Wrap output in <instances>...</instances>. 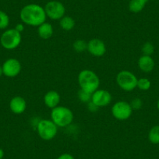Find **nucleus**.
<instances>
[{"mask_svg": "<svg viewBox=\"0 0 159 159\" xmlns=\"http://www.w3.org/2000/svg\"><path fill=\"white\" fill-rule=\"evenodd\" d=\"M20 17L24 24L30 27H39L46 22V13L45 8L38 4H27L20 10Z\"/></svg>", "mask_w": 159, "mask_h": 159, "instance_id": "nucleus-1", "label": "nucleus"}, {"mask_svg": "<svg viewBox=\"0 0 159 159\" xmlns=\"http://www.w3.org/2000/svg\"><path fill=\"white\" fill-rule=\"evenodd\" d=\"M77 80L80 89L90 94H93L100 86L98 76L91 70H84L80 72Z\"/></svg>", "mask_w": 159, "mask_h": 159, "instance_id": "nucleus-2", "label": "nucleus"}, {"mask_svg": "<svg viewBox=\"0 0 159 159\" xmlns=\"http://www.w3.org/2000/svg\"><path fill=\"white\" fill-rule=\"evenodd\" d=\"M73 113L70 108L58 105L51 111V120L58 127H66L73 121Z\"/></svg>", "mask_w": 159, "mask_h": 159, "instance_id": "nucleus-3", "label": "nucleus"}, {"mask_svg": "<svg viewBox=\"0 0 159 159\" xmlns=\"http://www.w3.org/2000/svg\"><path fill=\"white\" fill-rule=\"evenodd\" d=\"M22 41L21 33L15 28L6 30L1 35L0 43L1 45L7 50H13L19 47Z\"/></svg>", "mask_w": 159, "mask_h": 159, "instance_id": "nucleus-4", "label": "nucleus"}, {"mask_svg": "<svg viewBox=\"0 0 159 159\" xmlns=\"http://www.w3.org/2000/svg\"><path fill=\"white\" fill-rule=\"evenodd\" d=\"M137 77L129 70H122L116 76V83L118 86L125 91H132L137 86Z\"/></svg>", "mask_w": 159, "mask_h": 159, "instance_id": "nucleus-5", "label": "nucleus"}, {"mask_svg": "<svg viewBox=\"0 0 159 159\" xmlns=\"http://www.w3.org/2000/svg\"><path fill=\"white\" fill-rule=\"evenodd\" d=\"M37 132L40 138L44 140H51L56 137L58 126L51 119H41L37 123Z\"/></svg>", "mask_w": 159, "mask_h": 159, "instance_id": "nucleus-6", "label": "nucleus"}, {"mask_svg": "<svg viewBox=\"0 0 159 159\" xmlns=\"http://www.w3.org/2000/svg\"><path fill=\"white\" fill-rule=\"evenodd\" d=\"M133 108L130 103L125 101H119L116 102L111 107V114L115 119L124 121L131 117L133 114Z\"/></svg>", "mask_w": 159, "mask_h": 159, "instance_id": "nucleus-7", "label": "nucleus"}, {"mask_svg": "<svg viewBox=\"0 0 159 159\" xmlns=\"http://www.w3.org/2000/svg\"><path fill=\"white\" fill-rule=\"evenodd\" d=\"M45 8L47 17L52 20H59L62 19L66 13V8L63 4L59 1H50L47 2Z\"/></svg>", "mask_w": 159, "mask_h": 159, "instance_id": "nucleus-8", "label": "nucleus"}, {"mask_svg": "<svg viewBox=\"0 0 159 159\" xmlns=\"http://www.w3.org/2000/svg\"><path fill=\"white\" fill-rule=\"evenodd\" d=\"M3 75H5L7 77H15L18 76L21 71V63L18 59L14 58H10L7 59L3 62L2 66Z\"/></svg>", "mask_w": 159, "mask_h": 159, "instance_id": "nucleus-9", "label": "nucleus"}, {"mask_svg": "<svg viewBox=\"0 0 159 159\" xmlns=\"http://www.w3.org/2000/svg\"><path fill=\"white\" fill-rule=\"evenodd\" d=\"M91 102L97 105L98 108L106 107L111 103V94L107 90L98 89L91 96Z\"/></svg>", "mask_w": 159, "mask_h": 159, "instance_id": "nucleus-10", "label": "nucleus"}, {"mask_svg": "<svg viewBox=\"0 0 159 159\" xmlns=\"http://www.w3.org/2000/svg\"><path fill=\"white\" fill-rule=\"evenodd\" d=\"M90 54L95 57H102L106 52V45L102 40L93 38L88 42V48Z\"/></svg>", "mask_w": 159, "mask_h": 159, "instance_id": "nucleus-11", "label": "nucleus"}, {"mask_svg": "<svg viewBox=\"0 0 159 159\" xmlns=\"http://www.w3.org/2000/svg\"><path fill=\"white\" fill-rule=\"evenodd\" d=\"M10 111L16 115H20L27 108V102L21 96H15L10 102Z\"/></svg>", "mask_w": 159, "mask_h": 159, "instance_id": "nucleus-12", "label": "nucleus"}, {"mask_svg": "<svg viewBox=\"0 0 159 159\" xmlns=\"http://www.w3.org/2000/svg\"><path fill=\"white\" fill-rule=\"evenodd\" d=\"M61 101V96L59 92L52 90L48 91L44 96V103L45 106L49 108H54L59 105Z\"/></svg>", "mask_w": 159, "mask_h": 159, "instance_id": "nucleus-13", "label": "nucleus"}, {"mask_svg": "<svg viewBox=\"0 0 159 159\" xmlns=\"http://www.w3.org/2000/svg\"><path fill=\"white\" fill-rule=\"evenodd\" d=\"M155 66L154 59L150 56L142 55L138 59V67L143 73H151Z\"/></svg>", "mask_w": 159, "mask_h": 159, "instance_id": "nucleus-14", "label": "nucleus"}, {"mask_svg": "<svg viewBox=\"0 0 159 159\" xmlns=\"http://www.w3.org/2000/svg\"><path fill=\"white\" fill-rule=\"evenodd\" d=\"M38 36L42 39H49L54 34V29L51 24L45 22L44 24H41L39 27H38Z\"/></svg>", "mask_w": 159, "mask_h": 159, "instance_id": "nucleus-15", "label": "nucleus"}, {"mask_svg": "<svg viewBox=\"0 0 159 159\" xmlns=\"http://www.w3.org/2000/svg\"><path fill=\"white\" fill-rule=\"evenodd\" d=\"M148 0H130L129 3V11L134 13H138L144 9Z\"/></svg>", "mask_w": 159, "mask_h": 159, "instance_id": "nucleus-16", "label": "nucleus"}, {"mask_svg": "<svg viewBox=\"0 0 159 159\" xmlns=\"http://www.w3.org/2000/svg\"><path fill=\"white\" fill-rule=\"evenodd\" d=\"M59 25L62 30L66 31H70L73 30L76 25V22L70 16H64L61 20H59Z\"/></svg>", "mask_w": 159, "mask_h": 159, "instance_id": "nucleus-17", "label": "nucleus"}, {"mask_svg": "<svg viewBox=\"0 0 159 159\" xmlns=\"http://www.w3.org/2000/svg\"><path fill=\"white\" fill-rule=\"evenodd\" d=\"M148 140L153 144H159V125L154 126L148 132Z\"/></svg>", "mask_w": 159, "mask_h": 159, "instance_id": "nucleus-18", "label": "nucleus"}, {"mask_svg": "<svg viewBox=\"0 0 159 159\" xmlns=\"http://www.w3.org/2000/svg\"><path fill=\"white\" fill-rule=\"evenodd\" d=\"M73 48L76 52H83L88 48V42L83 39H77L73 42Z\"/></svg>", "mask_w": 159, "mask_h": 159, "instance_id": "nucleus-19", "label": "nucleus"}, {"mask_svg": "<svg viewBox=\"0 0 159 159\" xmlns=\"http://www.w3.org/2000/svg\"><path fill=\"white\" fill-rule=\"evenodd\" d=\"M151 83L150 81V80L148 78L142 77L138 79L137 80V88H139L141 91H148L151 88Z\"/></svg>", "mask_w": 159, "mask_h": 159, "instance_id": "nucleus-20", "label": "nucleus"}, {"mask_svg": "<svg viewBox=\"0 0 159 159\" xmlns=\"http://www.w3.org/2000/svg\"><path fill=\"white\" fill-rule=\"evenodd\" d=\"M10 24V17L8 14L2 10H0V30H5Z\"/></svg>", "mask_w": 159, "mask_h": 159, "instance_id": "nucleus-21", "label": "nucleus"}, {"mask_svg": "<svg viewBox=\"0 0 159 159\" xmlns=\"http://www.w3.org/2000/svg\"><path fill=\"white\" fill-rule=\"evenodd\" d=\"M141 51L143 55L151 56L154 52V46L151 42H147L142 45Z\"/></svg>", "mask_w": 159, "mask_h": 159, "instance_id": "nucleus-22", "label": "nucleus"}, {"mask_svg": "<svg viewBox=\"0 0 159 159\" xmlns=\"http://www.w3.org/2000/svg\"><path fill=\"white\" fill-rule=\"evenodd\" d=\"M91 96H92V94L86 92V91H83L81 89L77 93V97L79 100L81 102H84V103H88V102H91Z\"/></svg>", "mask_w": 159, "mask_h": 159, "instance_id": "nucleus-23", "label": "nucleus"}, {"mask_svg": "<svg viewBox=\"0 0 159 159\" xmlns=\"http://www.w3.org/2000/svg\"><path fill=\"white\" fill-rule=\"evenodd\" d=\"M131 107H132L133 110H139L142 108L143 106V102L141 101V99L140 98H134V100L131 102L130 103Z\"/></svg>", "mask_w": 159, "mask_h": 159, "instance_id": "nucleus-24", "label": "nucleus"}, {"mask_svg": "<svg viewBox=\"0 0 159 159\" xmlns=\"http://www.w3.org/2000/svg\"><path fill=\"white\" fill-rule=\"evenodd\" d=\"M88 108L90 111H91V112H94V111H97L98 107L96 105H94V104L91 101V102L88 103Z\"/></svg>", "mask_w": 159, "mask_h": 159, "instance_id": "nucleus-25", "label": "nucleus"}, {"mask_svg": "<svg viewBox=\"0 0 159 159\" xmlns=\"http://www.w3.org/2000/svg\"><path fill=\"white\" fill-rule=\"evenodd\" d=\"M57 159H75L72 154H68V153H64L58 157Z\"/></svg>", "mask_w": 159, "mask_h": 159, "instance_id": "nucleus-26", "label": "nucleus"}, {"mask_svg": "<svg viewBox=\"0 0 159 159\" xmlns=\"http://www.w3.org/2000/svg\"><path fill=\"white\" fill-rule=\"evenodd\" d=\"M15 29H16L17 31H19L20 33H22V31H24V24H18L15 27Z\"/></svg>", "mask_w": 159, "mask_h": 159, "instance_id": "nucleus-27", "label": "nucleus"}, {"mask_svg": "<svg viewBox=\"0 0 159 159\" xmlns=\"http://www.w3.org/2000/svg\"><path fill=\"white\" fill-rule=\"evenodd\" d=\"M4 157V151L2 148H0V159H2Z\"/></svg>", "mask_w": 159, "mask_h": 159, "instance_id": "nucleus-28", "label": "nucleus"}, {"mask_svg": "<svg viewBox=\"0 0 159 159\" xmlns=\"http://www.w3.org/2000/svg\"><path fill=\"white\" fill-rule=\"evenodd\" d=\"M3 75V71H2V66H0V76H2Z\"/></svg>", "mask_w": 159, "mask_h": 159, "instance_id": "nucleus-29", "label": "nucleus"}, {"mask_svg": "<svg viewBox=\"0 0 159 159\" xmlns=\"http://www.w3.org/2000/svg\"><path fill=\"white\" fill-rule=\"evenodd\" d=\"M157 109L159 110V99L157 100Z\"/></svg>", "mask_w": 159, "mask_h": 159, "instance_id": "nucleus-30", "label": "nucleus"}, {"mask_svg": "<svg viewBox=\"0 0 159 159\" xmlns=\"http://www.w3.org/2000/svg\"></svg>", "mask_w": 159, "mask_h": 159, "instance_id": "nucleus-31", "label": "nucleus"}]
</instances>
